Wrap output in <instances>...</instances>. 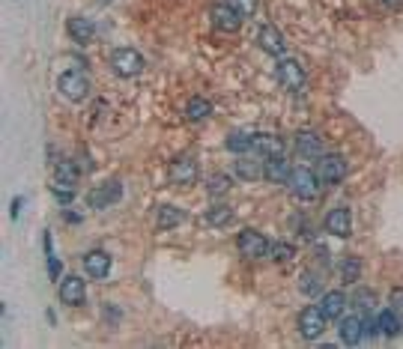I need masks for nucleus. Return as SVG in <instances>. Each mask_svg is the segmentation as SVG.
<instances>
[{"mask_svg":"<svg viewBox=\"0 0 403 349\" xmlns=\"http://www.w3.org/2000/svg\"><path fill=\"white\" fill-rule=\"evenodd\" d=\"M326 233H332V236L338 239H347L350 233H353V215L347 206H335V209H329L326 215Z\"/></svg>","mask_w":403,"mask_h":349,"instance_id":"9b49d317","label":"nucleus"},{"mask_svg":"<svg viewBox=\"0 0 403 349\" xmlns=\"http://www.w3.org/2000/svg\"><path fill=\"white\" fill-rule=\"evenodd\" d=\"M42 245H45V257H48V275L57 281V275L63 272V263L54 257V248H51V236H48V233H45V239H42Z\"/></svg>","mask_w":403,"mask_h":349,"instance_id":"7c9ffc66","label":"nucleus"},{"mask_svg":"<svg viewBox=\"0 0 403 349\" xmlns=\"http://www.w3.org/2000/svg\"><path fill=\"white\" fill-rule=\"evenodd\" d=\"M380 4H382V6H400L403 0H380Z\"/></svg>","mask_w":403,"mask_h":349,"instance_id":"4c0bfd02","label":"nucleus"},{"mask_svg":"<svg viewBox=\"0 0 403 349\" xmlns=\"http://www.w3.org/2000/svg\"><path fill=\"white\" fill-rule=\"evenodd\" d=\"M347 158L338 155V153H323L320 158H316V177H320V182L326 185H335V182H343V177H347Z\"/></svg>","mask_w":403,"mask_h":349,"instance_id":"7ed1b4c3","label":"nucleus"},{"mask_svg":"<svg viewBox=\"0 0 403 349\" xmlns=\"http://www.w3.org/2000/svg\"><path fill=\"white\" fill-rule=\"evenodd\" d=\"M182 218H185V212L180 206H170V203H165V206H158V230L177 227V224H182Z\"/></svg>","mask_w":403,"mask_h":349,"instance_id":"393cba45","label":"nucleus"},{"mask_svg":"<svg viewBox=\"0 0 403 349\" xmlns=\"http://www.w3.org/2000/svg\"><path fill=\"white\" fill-rule=\"evenodd\" d=\"M257 45L272 57H281L284 48H287V42H284V36H281V31L275 24H263L260 31H257Z\"/></svg>","mask_w":403,"mask_h":349,"instance_id":"ddd939ff","label":"nucleus"},{"mask_svg":"<svg viewBox=\"0 0 403 349\" xmlns=\"http://www.w3.org/2000/svg\"><path fill=\"white\" fill-rule=\"evenodd\" d=\"M57 90H60V96L69 99V101H84L90 96V81L84 78L78 69H69L57 78Z\"/></svg>","mask_w":403,"mask_h":349,"instance_id":"20e7f679","label":"nucleus"},{"mask_svg":"<svg viewBox=\"0 0 403 349\" xmlns=\"http://www.w3.org/2000/svg\"><path fill=\"white\" fill-rule=\"evenodd\" d=\"M99 4H111V0H99Z\"/></svg>","mask_w":403,"mask_h":349,"instance_id":"58836bf2","label":"nucleus"},{"mask_svg":"<svg viewBox=\"0 0 403 349\" xmlns=\"http://www.w3.org/2000/svg\"><path fill=\"white\" fill-rule=\"evenodd\" d=\"M60 301L69 304V308H78V304H84V299H87V287H84V281L78 278V275H66V278L60 281Z\"/></svg>","mask_w":403,"mask_h":349,"instance_id":"f8f14e48","label":"nucleus"},{"mask_svg":"<svg viewBox=\"0 0 403 349\" xmlns=\"http://www.w3.org/2000/svg\"><path fill=\"white\" fill-rule=\"evenodd\" d=\"M377 326H380V331L385 334V338H397V334H400V316H397V311H382L377 316Z\"/></svg>","mask_w":403,"mask_h":349,"instance_id":"bb28decb","label":"nucleus"},{"mask_svg":"<svg viewBox=\"0 0 403 349\" xmlns=\"http://www.w3.org/2000/svg\"><path fill=\"white\" fill-rule=\"evenodd\" d=\"M341 278H343V284H355L358 278H362V260L358 257H343L341 260Z\"/></svg>","mask_w":403,"mask_h":349,"instance_id":"cd10ccee","label":"nucleus"},{"mask_svg":"<svg viewBox=\"0 0 403 349\" xmlns=\"http://www.w3.org/2000/svg\"><path fill=\"white\" fill-rule=\"evenodd\" d=\"M236 248H239V254L245 257V260H263L269 251H272V245H269V239L263 236L260 230H251V227H245L236 236Z\"/></svg>","mask_w":403,"mask_h":349,"instance_id":"f03ea898","label":"nucleus"},{"mask_svg":"<svg viewBox=\"0 0 403 349\" xmlns=\"http://www.w3.org/2000/svg\"><path fill=\"white\" fill-rule=\"evenodd\" d=\"M287 185H290V192L299 200H314L320 194V177H316V170H311V167H293Z\"/></svg>","mask_w":403,"mask_h":349,"instance_id":"f257e3e1","label":"nucleus"},{"mask_svg":"<svg viewBox=\"0 0 403 349\" xmlns=\"http://www.w3.org/2000/svg\"><path fill=\"white\" fill-rule=\"evenodd\" d=\"M111 69L117 72L120 78H135L143 72V57L135 51V48H117V51H111Z\"/></svg>","mask_w":403,"mask_h":349,"instance_id":"39448f33","label":"nucleus"},{"mask_svg":"<svg viewBox=\"0 0 403 349\" xmlns=\"http://www.w3.org/2000/svg\"><path fill=\"white\" fill-rule=\"evenodd\" d=\"M200 177V167L194 158H177L174 165H170V182L177 188H192Z\"/></svg>","mask_w":403,"mask_h":349,"instance_id":"9d476101","label":"nucleus"},{"mask_svg":"<svg viewBox=\"0 0 403 349\" xmlns=\"http://www.w3.org/2000/svg\"><path fill=\"white\" fill-rule=\"evenodd\" d=\"M233 221V209L224 206V203H215V206L206 209V224L209 227H227Z\"/></svg>","mask_w":403,"mask_h":349,"instance_id":"a878e982","label":"nucleus"},{"mask_svg":"<svg viewBox=\"0 0 403 349\" xmlns=\"http://www.w3.org/2000/svg\"><path fill=\"white\" fill-rule=\"evenodd\" d=\"M206 192H209L212 197L227 194V192H230V177H227V173H221V170L209 173V177H206Z\"/></svg>","mask_w":403,"mask_h":349,"instance_id":"c85d7f7f","label":"nucleus"},{"mask_svg":"<svg viewBox=\"0 0 403 349\" xmlns=\"http://www.w3.org/2000/svg\"><path fill=\"white\" fill-rule=\"evenodd\" d=\"M284 150V140L278 135H257L254 138V153H260V155H278Z\"/></svg>","mask_w":403,"mask_h":349,"instance_id":"b1692460","label":"nucleus"},{"mask_svg":"<svg viewBox=\"0 0 403 349\" xmlns=\"http://www.w3.org/2000/svg\"><path fill=\"white\" fill-rule=\"evenodd\" d=\"M338 334H341V343L355 346V343L368 334V331H365V316H341Z\"/></svg>","mask_w":403,"mask_h":349,"instance_id":"dca6fc26","label":"nucleus"},{"mask_svg":"<svg viewBox=\"0 0 403 349\" xmlns=\"http://www.w3.org/2000/svg\"><path fill=\"white\" fill-rule=\"evenodd\" d=\"M230 6H233L239 16H251V12L257 9V0H227Z\"/></svg>","mask_w":403,"mask_h":349,"instance_id":"72a5a7b5","label":"nucleus"},{"mask_svg":"<svg viewBox=\"0 0 403 349\" xmlns=\"http://www.w3.org/2000/svg\"><path fill=\"white\" fill-rule=\"evenodd\" d=\"M120 197H123V185L117 179H111V182L96 185L87 194V203H90V209H108L114 203H120Z\"/></svg>","mask_w":403,"mask_h":349,"instance_id":"0eeeda50","label":"nucleus"},{"mask_svg":"<svg viewBox=\"0 0 403 349\" xmlns=\"http://www.w3.org/2000/svg\"><path fill=\"white\" fill-rule=\"evenodd\" d=\"M290 173H293V167H290V162L278 153V155H266V162H263V179H269V182H287L290 179Z\"/></svg>","mask_w":403,"mask_h":349,"instance_id":"f3484780","label":"nucleus"},{"mask_svg":"<svg viewBox=\"0 0 403 349\" xmlns=\"http://www.w3.org/2000/svg\"><path fill=\"white\" fill-rule=\"evenodd\" d=\"M275 78L284 90H299V87L305 84V66L299 60H281L275 66Z\"/></svg>","mask_w":403,"mask_h":349,"instance_id":"1a4fd4ad","label":"nucleus"},{"mask_svg":"<svg viewBox=\"0 0 403 349\" xmlns=\"http://www.w3.org/2000/svg\"><path fill=\"white\" fill-rule=\"evenodd\" d=\"M18 212H21V197L12 200V218H18Z\"/></svg>","mask_w":403,"mask_h":349,"instance_id":"e433bc0d","label":"nucleus"},{"mask_svg":"<svg viewBox=\"0 0 403 349\" xmlns=\"http://www.w3.org/2000/svg\"><path fill=\"white\" fill-rule=\"evenodd\" d=\"M353 304L362 311H373V304H377V296L370 293V289H358V293L353 296Z\"/></svg>","mask_w":403,"mask_h":349,"instance_id":"473e14b6","label":"nucleus"},{"mask_svg":"<svg viewBox=\"0 0 403 349\" xmlns=\"http://www.w3.org/2000/svg\"><path fill=\"white\" fill-rule=\"evenodd\" d=\"M293 150H296L302 158H320V155H323V138L316 135V132H296Z\"/></svg>","mask_w":403,"mask_h":349,"instance_id":"2eb2a0df","label":"nucleus"},{"mask_svg":"<svg viewBox=\"0 0 403 349\" xmlns=\"http://www.w3.org/2000/svg\"><path fill=\"white\" fill-rule=\"evenodd\" d=\"M209 113H212V105H209V99H204V96H192L189 105H185V116H189L192 123L206 120Z\"/></svg>","mask_w":403,"mask_h":349,"instance_id":"5701e85b","label":"nucleus"},{"mask_svg":"<svg viewBox=\"0 0 403 349\" xmlns=\"http://www.w3.org/2000/svg\"><path fill=\"white\" fill-rule=\"evenodd\" d=\"M254 138H257V132H233L227 138V150L236 155H245L254 150Z\"/></svg>","mask_w":403,"mask_h":349,"instance_id":"4be33fe9","label":"nucleus"},{"mask_svg":"<svg viewBox=\"0 0 403 349\" xmlns=\"http://www.w3.org/2000/svg\"><path fill=\"white\" fill-rule=\"evenodd\" d=\"M269 254H272V260H278V263H287V260L296 257V248H293V245H287V242H275Z\"/></svg>","mask_w":403,"mask_h":349,"instance_id":"2f4dec72","label":"nucleus"},{"mask_svg":"<svg viewBox=\"0 0 403 349\" xmlns=\"http://www.w3.org/2000/svg\"><path fill=\"white\" fill-rule=\"evenodd\" d=\"M78 179H81V165L69 162V158H63V162H57V167H54V182L75 185Z\"/></svg>","mask_w":403,"mask_h":349,"instance_id":"412c9836","label":"nucleus"},{"mask_svg":"<svg viewBox=\"0 0 403 349\" xmlns=\"http://www.w3.org/2000/svg\"><path fill=\"white\" fill-rule=\"evenodd\" d=\"M84 272H87L90 278H96V281H105L108 272H111V257H108L105 251H90V254H84Z\"/></svg>","mask_w":403,"mask_h":349,"instance_id":"a211bd4d","label":"nucleus"},{"mask_svg":"<svg viewBox=\"0 0 403 349\" xmlns=\"http://www.w3.org/2000/svg\"><path fill=\"white\" fill-rule=\"evenodd\" d=\"M233 170H236V177H239V179L254 182V179H260V177H263V162H257V158H251V155H239V158H236V165H233Z\"/></svg>","mask_w":403,"mask_h":349,"instance_id":"aec40b11","label":"nucleus"},{"mask_svg":"<svg viewBox=\"0 0 403 349\" xmlns=\"http://www.w3.org/2000/svg\"><path fill=\"white\" fill-rule=\"evenodd\" d=\"M392 308H394L397 314L403 311V289H400V287H397V289H392Z\"/></svg>","mask_w":403,"mask_h":349,"instance_id":"c9c22d12","label":"nucleus"},{"mask_svg":"<svg viewBox=\"0 0 403 349\" xmlns=\"http://www.w3.org/2000/svg\"><path fill=\"white\" fill-rule=\"evenodd\" d=\"M66 33L72 36V42H78V45H90L96 39V24L84 16H72L66 21Z\"/></svg>","mask_w":403,"mask_h":349,"instance_id":"4468645a","label":"nucleus"},{"mask_svg":"<svg viewBox=\"0 0 403 349\" xmlns=\"http://www.w3.org/2000/svg\"><path fill=\"white\" fill-rule=\"evenodd\" d=\"M51 192H54V197L60 200V203H69L72 197H75V192H72V185H63V182H54Z\"/></svg>","mask_w":403,"mask_h":349,"instance_id":"f704fd0d","label":"nucleus"},{"mask_svg":"<svg viewBox=\"0 0 403 349\" xmlns=\"http://www.w3.org/2000/svg\"><path fill=\"white\" fill-rule=\"evenodd\" d=\"M299 289H302L305 296H320V289H323V275H316V272H302Z\"/></svg>","mask_w":403,"mask_h":349,"instance_id":"c756f323","label":"nucleus"},{"mask_svg":"<svg viewBox=\"0 0 403 349\" xmlns=\"http://www.w3.org/2000/svg\"><path fill=\"white\" fill-rule=\"evenodd\" d=\"M343 308H347V296L341 289H329L320 299V311L329 316V319H341L343 316Z\"/></svg>","mask_w":403,"mask_h":349,"instance_id":"6ab92c4d","label":"nucleus"},{"mask_svg":"<svg viewBox=\"0 0 403 349\" xmlns=\"http://www.w3.org/2000/svg\"><path fill=\"white\" fill-rule=\"evenodd\" d=\"M326 323H329V316L320 311V304H308V308L299 314V334L305 340H316V338H323Z\"/></svg>","mask_w":403,"mask_h":349,"instance_id":"423d86ee","label":"nucleus"},{"mask_svg":"<svg viewBox=\"0 0 403 349\" xmlns=\"http://www.w3.org/2000/svg\"><path fill=\"white\" fill-rule=\"evenodd\" d=\"M209 18H212V24L219 27V31H224V33H236L239 27H242V18H245V16H239V12L224 0V4H215V6L209 9Z\"/></svg>","mask_w":403,"mask_h":349,"instance_id":"6e6552de","label":"nucleus"}]
</instances>
